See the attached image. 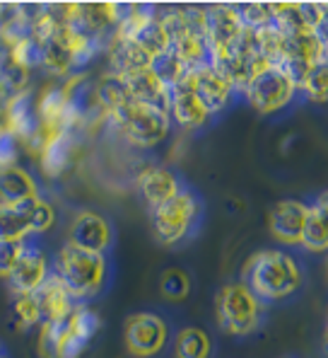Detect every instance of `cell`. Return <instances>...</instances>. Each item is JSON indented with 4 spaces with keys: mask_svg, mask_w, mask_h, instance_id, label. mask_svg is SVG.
I'll use <instances>...</instances> for the list:
<instances>
[{
    "mask_svg": "<svg viewBox=\"0 0 328 358\" xmlns=\"http://www.w3.org/2000/svg\"><path fill=\"white\" fill-rule=\"evenodd\" d=\"M241 283L263 305L280 303L299 291L301 266L292 255L283 250H261L248 257L241 271Z\"/></svg>",
    "mask_w": 328,
    "mask_h": 358,
    "instance_id": "cell-1",
    "label": "cell"
},
{
    "mask_svg": "<svg viewBox=\"0 0 328 358\" xmlns=\"http://www.w3.org/2000/svg\"><path fill=\"white\" fill-rule=\"evenodd\" d=\"M54 276L63 283L68 296L75 300L77 305H82L84 300L97 298L104 291V286H107V257L84 252L80 247L66 242L54 259Z\"/></svg>",
    "mask_w": 328,
    "mask_h": 358,
    "instance_id": "cell-2",
    "label": "cell"
},
{
    "mask_svg": "<svg viewBox=\"0 0 328 358\" xmlns=\"http://www.w3.org/2000/svg\"><path fill=\"white\" fill-rule=\"evenodd\" d=\"M107 121L116 134L124 136L126 143L135 145V148H155L157 143L167 138L169 126H172V119H169L167 112L133 102V99L119 107L116 112L107 114Z\"/></svg>",
    "mask_w": 328,
    "mask_h": 358,
    "instance_id": "cell-3",
    "label": "cell"
},
{
    "mask_svg": "<svg viewBox=\"0 0 328 358\" xmlns=\"http://www.w3.org/2000/svg\"><path fill=\"white\" fill-rule=\"evenodd\" d=\"M263 303L253 296L241 281L227 283L215 296V317L218 327L232 336L253 334L263 322Z\"/></svg>",
    "mask_w": 328,
    "mask_h": 358,
    "instance_id": "cell-4",
    "label": "cell"
},
{
    "mask_svg": "<svg viewBox=\"0 0 328 358\" xmlns=\"http://www.w3.org/2000/svg\"><path fill=\"white\" fill-rule=\"evenodd\" d=\"M203 218V201L184 187L167 203L152 208V230L162 245H179L198 230Z\"/></svg>",
    "mask_w": 328,
    "mask_h": 358,
    "instance_id": "cell-5",
    "label": "cell"
},
{
    "mask_svg": "<svg viewBox=\"0 0 328 358\" xmlns=\"http://www.w3.org/2000/svg\"><path fill=\"white\" fill-rule=\"evenodd\" d=\"M297 92L299 90L285 76L283 68L268 66L266 71H261L248 83V87L244 90V97L258 114H275L283 112L288 104H292Z\"/></svg>",
    "mask_w": 328,
    "mask_h": 358,
    "instance_id": "cell-6",
    "label": "cell"
},
{
    "mask_svg": "<svg viewBox=\"0 0 328 358\" xmlns=\"http://www.w3.org/2000/svg\"><path fill=\"white\" fill-rule=\"evenodd\" d=\"M124 341L131 356L152 358L162 354L169 341L167 322L155 313H135L124 324Z\"/></svg>",
    "mask_w": 328,
    "mask_h": 358,
    "instance_id": "cell-7",
    "label": "cell"
},
{
    "mask_svg": "<svg viewBox=\"0 0 328 358\" xmlns=\"http://www.w3.org/2000/svg\"><path fill=\"white\" fill-rule=\"evenodd\" d=\"M51 276V259L41 247H34L31 242L24 240L22 255H20L17 264L10 271L8 283L15 291V296H27L34 293L46 278Z\"/></svg>",
    "mask_w": 328,
    "mask_h": 358,
    "instance_id": "cell-8",
    "label": "cell"
},
{
    "mask_svg": "<svg viewBox=\"0 0 328 358\" xmlns=\"http://www.w3.org/2000/svg\"><path fill=\"white\" fill-rule=\"evenodd\" d=\"M184 80L193 90L195 97L200 99V104L210 112V117L225 112V109L230 107L232 97H234L232 83L227 80V78H222L220 73L210 66H203V68H198V71H188Z\"/></svg>",
    "mask_w": 328,
    "mask_h": 358,
    "instance_id": "cell-9",
    "label": "cell"
},
{
    "mask_svg": "<svg viewBox=\"0 0 328 358\" xmlns=\"http://www.w3.org/2000/svg\"><path fill=\"white\" fill-rule=\"evenodd\" d=\"M68 242L84 252L107 255L114 245V228L104 215L94 213V210H80L70 225V240Z\"/></svg>",
    "mask_w": 328,
    "mask_h": 358,
    "instance_id": "cell-10",
    "label": "cell"
},
{
    "mask_svg": "<svg viewBox=\"0 0 328 358\" xmlns=\"http://www.w3.org/2000/svg\"><path fill=\"white\" fill-rule=\"evenodd\" d=\"M309 206L297 199H283L271 208L268 215V230L278 242L283 245H299L301 233H304Z\"/></svg>",
    "mask_w": 328,
    "mask_h": 358,
    "instance_id": "cell-11",
    "label": "cell"
},
{
    "mask_svg": "<svg viewBox=\"0 0 328 358\" xmlns=\"http://www.w3.org/2000/svg\"><path fill=\"white\" fill-rule=\"evenodd\" d=\"M135 189L142 196V201L152 210V208L162 206V203H167L169 199L177 196L184 187H181V182H179V177L174 175L169 167L152 165V167H145V170L137 175Z\"/></svg>",
    "mask_w": 328,
    "mask_h": 358,
    "instance_id": "cell-12",
    "label": "cell"
},
{
    "mask_svg": "<svg viewBox=\"0 0 328 358\" xmlns=\"http://www.w3.org/2000/svg\"><path fill=\"white\" fill-rule=\"evenodd\" d=\"M241 24L234 5H213L208 8V22H205V39H208L210 51H227L237 39H239Z\"/></svg>",
    "mask_w": 328,
    "mask_h": 358,
    "instance_id": "cell-13",
    "label": "cell"
},
{
    "mask_svg": "<svg viewBox=\"0 0 328 358\" xmlns=\"http://www.w3.org/2000/svg\"><path fill=\"white\" fill-rule=\"evenodd\" d=\"M99 327H102V320L94 310L77 305L75 313L70 315V322H68V334L63 339L61 354L58 358H80L84 346L97 336Z\"/></svg>",
    "mask_w": 328,
    "mask_h": 358,
    "instance_id": "cell-14",
    "label": "cell"
},
{
    "mask_svg": "<svg viewBox=\"0 0 328 358\" xmlns=\"http://www.w3.org/2000/svg\"><path fill=\"white\" fill-rule=\"evenodd\" d=\"M31 296H34V303H36V308H39L41 324L70 317L77 308V303L68 296V291L63 288V283L54 276V271H51V276L46 278V281L41 283Z\"/></svg>",
    "mask_w": 328,
    "mask_h": 358,
    "instance_id": "cell-15",
    "label": "cell"
},
{
    "mask_svg": "<svg viewBox=\"0 0 328 358\" xmlns=\"http://www.w3.org/2000/svg\"><path fill=\"white\" fill-rule=\"evenodd\" d=\"M169 119H174L181 129H188V131L203 129V126L210 121V112L200 104V99L195 97L193 90L186 85V80H181L177 87H172Z\"/></svg>",
    "mask_w": 328,
    "mask_h": 358,
    "instance_id": "cell-16",
    "label": "cell"
},
{
    "mask_svg": "<svg viewBox=\"0 0 328 358\" xmlns=\"http://www.w3.org/2000/svg\"><path fill=\"white\" fill-rule=\"evenodd\" d=\"M124 83H126V87H128V94H131V99H133V102L147 104V107L162 109V112L169 114L172 90H169L167 85H162L150 68H142V71H137V73L124 76Z\"/></svg>",
    "mask_w": 328,
    "mask_h": 358,
    "instance_id": "cell-17",
    "label": "cell"
},
{
    "mask_svg": "<svg viewBox=\"0 0 328 358\" xmlns=\"http://www.w3.org/2000/svg\"><path fill=\"white\" fill-rule=\"evenodd\" d=\"M107 51H109V68H111V76H131V73H137L142 68H150V56L131 39H116L111 34L109 44H107Z\"/></svg>",
    "mask_w": 328,
    "mask_h": 358,
    "instance_id": "cell-18",
    "label": "cell"
},
{
    "mask_svg": "<svg viewBox=\"0 0 328 358\" xmlns=\"http://www.w3.org/2000/svg\"><path fill=\"white\" fill-rule=\"evenodd\" d=\"M75 134L68 131H51V136L46 138L44 148H41V167L49 177H58L70 167L73 162V150H75Z\"/></svg>",
    "mask_w": 328,
    "mask_h": 358,
    "instance_id": "cell-19",
    "label": "cell"
},
{
    "mask_svg": "<svg viewBox=\"0 0 328 358\" xmlns=\"http://www.w3.org/2000/svg\"><path fill=\"white\" fill-rule=\"evenodd\" d=\"M172 54L186 66V71H198V68L210 63V46L205 34L193 29H186L184 34H179L177 39H172Z\"/></svg>",
    "mask_w": 328,
    "mask_h": 358,
    "instance_id": "cell-20",
    "label": "cell"
},
{
    "mask_svg": "<svg viewBox=\"0 0 328 358\" xmlns=\"http://www.w3.org/2000/svg\"><path fill=\"white\" fill-rule=\"evenodd\" d=\"M39 196L34 177L27 170L13 165L8 170H0V201L5 203H22Z\"/></svg>",
    "mask_w": 328,
    "mask_h": 358,
    "instance_id": "cell-21",
    "label": "cell"
},
{
    "mask_svg": "<svg viewBox=\"0 0 328 358\" xmlns=\"http://www.w3.org/2000/svg\"><path fill=\"white\" fill-rule=\"evenodd\" d=\"M29 71L13 61L10 51H0V107L10 102L17 94L27 92Z\"/></svg>",
    "mask_w": 328,
    "mask_h": 358,
    "instance_id": "cell-22",
    "label": "cell"
},
{
    "mask_svg": "<svg viewBox=\"0 0 328 358\" xmlns=\"http://www.w3.org/2000/svg\"><path fill=\"white\" fill-rule=\"evenodd\" d=\"M213 354V339L200 327L179 329L174 339V356L177 358H210Z\"/></svg>",
    "mask_w": 328,
    "mask_h": 358,
    "instance_id": "cell-23",
    "label": "cell"
},
{
    "mask_svg": "<svg viewBox=\"0 0 328 358\" xmlns=\"http://www.w3.org/2000/svg\"><path fill=\"white\" fill-rule=\"evenodd\" d=\"M63 29H61V34L54 36V39L41 44V66L58 78H70L73 76V59H70V51H68V46H66V39H63Z\"/></svg>",
    "mask_w": 328,
    "mask_h": 358,
    "instance_id": "cell-24",
    "label": "cell"
},
{
    "mask_svg": "<svg viewBox=\"0 0 328 358\" xmlns=\"http://www.w3.org/2000/svg\"><path fill=\"white\" fill-rule=\"evenodd\" d=\"M131 41H135V44L140 46V49L145 51L150 59H155V56L169 51V46H172V39H169L167 29H164V24L155 17V15H152V17L142 24V29L137 31Z\"/></svg>",
    "mask_w": 328,
    "mask_h": 358,
    "instance_id": "cell-25",
    "label": "cell"
},
{
    "mask_svg": "<svg viewBox=\"0 0 328 358\" xmlns=\"http://www.w3.org/2000/svg\"><path fill=\"white\" fill-rule=\"evenodd\" d=\"M22 210L24 220H27V228L31 235L36 233H46V230L54 228L56 223V210L51 206L49 201H44L41 196L36 199H29V201H22V203H15Z\"/></svg>",
    "mask_w": 328,
    "mask_h": 358,
    "instance_id": "cell-26",
    "label": "cell"
},
{
    "mask_svg": "<svg viewBox=\"0 0 328 358\" xmlns=\"http://www.w3.org/2000/svg\"><path fill=\"white\" fill-rule=\"evenodd\" d=\"M97 90V102L99 107L104 109V114H111L116 112L119 107H124L126 102H131V94H128V87H126L124 78L119 76H109L102 78V80L94 85Z\"/></svg>",
    "mask_w": 328,
    "mask_h": 358,
    "instance_id": "cell-27",
    "label": "cell"
},
{
    "mask_svg": "<svg viewBox=\"0 0 328 358\" xmlns=\"http://www.w3.org/2000/svg\"><path fill=\"white\" fill-rule=\"evenodd\" d=\"M271 10H273V27L283 36H297L304 34V31H311L309 24L301 17L299 3H278L271 5Z\"/></svg>",
    "mask_w": 328,
    "mask_h": 358,
    "instance_id": "cell-28",
    "label": "cell"
},
{
    "mask_svg": "<svg viewBox=\"0 0 328 358\" xmlns=\"http://www.w3.org/2000/svg\"><path fill=\"white\" fill-rule=\"evenodd\" d=\"M301 247L311 255H324L328 252V223L309 206V215H306L304 233H301Z\"/></svg>",
    "mask_w": 328,
    "mask_h": 358,
    "instance_id": "cell-29",
    "label": "cell"
},
{
    "mask_svg": "<svg viewBox=\"0 0 328 358\" xmlns=\"http://www.w3.org/2000/svg\"><path fill=\"white\" fill-rule=\"evenodd\" d=\"M150 71L155 73L157 80H160L162 85H167L169 90L177 87L179 83L184 80V76L188 73L186 66H184V63L172 54V49L164 51V54H160V56H155V59L150 61Z\"/></svg>",
    "mask_w": 328,
    "mask_h": 358,
    "instance_id": "cell-30",
    "label": "cell"
},
{
    "mask_svg": "<svg viewBox=\"0 0 328 358\" xmlns=\"http://www.w3.org/2000/svg\"><path fill=\"white\" fill-rule=\"evenodd\" d=\"M29 235L27 220L20 206L0 201V240H29Z\"/></svg>",
    "mask_w": 328,
    "mask_h": 358,
    "instance_id": "cell-31",
    "label": "cell"
},
{
    "mask_svg": "<svg viewBox=\"0 0 328 358\" xmlns=\"http://www.w3.org/2000/svg\"><path fill=\"white\" fill-rule=\"evenodd\" d=\"M68 322H70V317L41 324L39 344H36V349H39V358H58V354H61V346H63V339H66V334H68Z\"/></svg>",
    "mask_w": 328,
    "mask_h": 358,
    "instance_id": "cell-32",
    "label": "cell"
},
{
    "mask_svg": "<svg viewBox=\"0 0 328 358\" xmlns=\"http://www.w3.org/2000/svg\"><path fill=\"white\" fill-rule=\"evenodd\" d=\"M299 92H304V97L314 104H328V63H316L306 76L304 85Z\"/></svg>",
    "mask_w": 328,
    "mask_h": 358,
    "instance_id": "cell-33",
    "label": "cell"
},
{
    "mask_svg": "<svg viewBox=\"0 0 328 358\" xmlns=\"http://www.w3.org/2000/svg\"><path fill=\"white\" fill-rule=\"evenodd\" d=\"M160 291L167 300L179 303L191 293V278L184 268H167L160 278Z\"/></svg>",
    "mask_w": 328,
    "mask_h": 358,
    "instance_id": "cell-34",
    "label": "cell"
},
{
    "mask_svg": "<svg viewBox=\"0 0 328 358\" xmlns=\"http://www.w3.org/2000/svg\"><path fill=\"white\" fill-rule=\"evenodd\" d=\"M237 15H239L241 24L248 29H263L273 24V10L271 5H261V3H251V5H234Z\"/></svg>",
    "mask_w": 328,
    "mask_h": 358,
    "instance_id": "cell-35",
    "label": "cell"
},
{
    "mask_svg": "<svg viewBox=\"0 0 328 358\" xmlns=\"http://www.w3.org/2000/svg\"><path fill=\"white\" fill-rule=\"evenodd\" d=\"M10 56L17 66H22L24 71H31V68L41 66V44L34 39V36H24L17 44L10 49Z\"/></svg>",
    "mask_w": 328,
    "mask_h": 358,
    "instance_id": "cell-36",
    "label": "cell"
},
{
    "mask_svg": "<svg viewBox=\"0 0 328 358\" xmlns=\"http://www.w3.org/2000/svg\"><path fill=\"white\" fill-rule=\"evenodd\" d=\"M13 313H15V320L22 329H29L34 324H41V315H39V308L34 303V296L27 293V296H15V303H13Z\"/></svg>",
    "mask_w": 328,
    "mask_h": 358,
    "instance_id": "cell-37",
    "label": "cell"
},
{
    "mask_svg": "<svg viewBox=\"0 0 328 358\" xmlns=\"http://www.w3.org/2000/svg\"><path fill=\"white\" fill-rule=\"evenodd\" d=\"M24 240H0V276L8 278L22 255Z\"/></svg>",
    "mask_w": 328,
    "mask_h": 358,
    "instance_id": "cell-38",
    "label": "cell"
},
{
    "mask_svg": "<svg viewBox=\"0 0 328 358\" xmlns=\"http://www.w3.org/2000/svg\"><path fill=\"white\" fill-rule=\"evenodd\" d=\"M17 150H20V138L13 131H0V170L17 165Z\"/></svg>",
    "mask_w": 328,
    "mask_h": 358,
    "instance_id": "cell-39",
    "label": "cell"
},
{
    "mask_svg": "<svg viewBox=\"0 0 328 358\" xmlns=\"http://www.w3.org/2000/svg\"><path fill=\"white\" fill-rule=\"evenodd\" d=\"M311 208H314L316 213H319L321 218H324L326 223H328V189H326V192H321L319 196L314 199V203H311Z\"/></svg>",
    "mask_w": 328,
    "mask_h": 358,
    "instance_id": "cell-40",
    "label": "cell"
},
{
    "mask_svg": "<svg viewBox=\"0 0 328 358\" xmlns=\"http://www.w3.org/2000/svg\"><path fill=\"white\" fill-rule=\"evenodd\" d=\"M311 31H314V36H316V39H319L321 44H324L326 49H328V15H326V17L321 20V22L316 24V27L311 29Z\"/></svg>",
    "mask_w": 328,
    "mask_h": 358,
    "instance_id": "cell-41",
    "label": "cell"
},
{
    "mask_svg": "<svg viewBox=\"0 0 328 358\" xmlns=\"http://www.w3.org/2000/svg\"><path fill=\"white\" fill-rule=\"evenodd\" d=\"M0 358H10V356H8V351H5V344H3V341H0Z\"/></svg>",
    "mask_w": 328,
    "mask_h": 358,
    "instance_id": "cell-42",
    "label": "cell"
},
{
    "mask_svg": "<svg viewBox=\"0 0 328 358\" xmlns=\"http://www.w3.org/2000/svg\"><path fill=\"white\" fill-rule=\"evenodd\" d=\"M326 354H328V331H326Z\"/></svg>",
    "mask_w": 328,
    "mask_h": 358,
    "instance_id": "cell-43",
    "label": "cell"
},
{
    "mask_svg": "<svg viewBox=\"0 0 328 358\" xmlns=\"http://www.w3.org/2000/svg\"><path fill=\"white\" fill-rule=\"evenodd\" d=\"M326 276H328V259H326Z\"/></svg>",
    "mask_w": 328,
    "mask_h": 358,
    "instance_id": "cell-44",
    "label": "cell"
},
{
    "mask_svg": "<svg viewBox=\"0 0 328 358\" xmlns=\"http://www.w3.org/2000/svg\"><path fill=\"white\" fill-rule=\"evenodd\" d=\"M326 63H328V56H326Z\"/></svg>",
    "mask_w": 328,
    "mask_h": 358,
    "instance_id": "cell-45",
    "label": "cell"
}]
</instances>
